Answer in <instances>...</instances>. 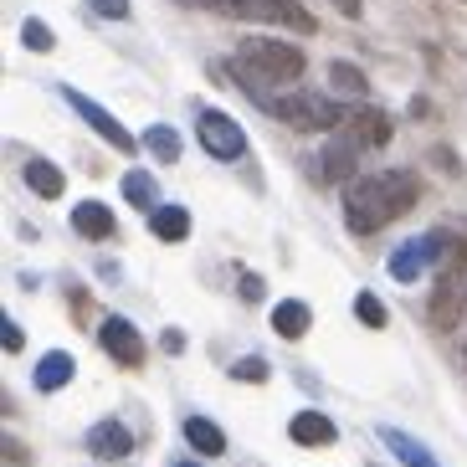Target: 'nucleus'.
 <instances>
[{
  "instance_id": "0eeeda50",
  "label": "nucleus",
  "mask_w": 467,
  "mask_h": 467,
  "mask_svg": "<svg viewBox=\"0 0 467 467\" xmlns=\"http://www.w3.org/2000/svg\"><path fill=\"white\" fill-rule=\"evenodd\" d=\"M344 134L355 139V144H365V150H385V144H390V113L359 103V109H349V119H344Z\"/></svg>"
},
{
  "instance_id": "f03ea898",
  "label": "nucleus",
  "mask_w": 467,
  "mask_h": 467,
  "mask_svg": "<svg viewBox=\"0 0 467 467\" xmlns=\"http://www.w3.org/2000/svg\"><path fill=\"white\" fill-rule=\"evenodd\" d=\"M308 57L298 52L293 42H273V36H247L242 42V57H236V83L257 98L262 109L273 103V93L262 83H298Z\"/></svg>"
},
{
  "instance_id": "6e6552de",
  "label": "nucleus",
  "mask_w": 467,
  "mask_h": 467,
  "mask_svg": "<svg viewBox=\"0 0 467 467\" xmlns=\"http://www.w3.org/2000/svg\"><path fill=\"white\" fill-rule=\"evenodd\" d=\"M247 21H277V26L308 31V36L318 31V21H314L308 11H303L298 0H247Z\"/></svg>"
},
{
  "instance_id": "9d476101",
  "label": "nucleus",
  "mask_w": 467,
  "mask_h": 467,
  "mask_svg": "<svg viewBox=\"0 0 467 467\" xmlns=\"http://www.w3.org/2000/svg\"><path fill=\"white\" fill-rule=\"evenodd\" d=\"M88 452L103 457V462H119V457L134 452V431H129L124 421H98L93 431H88Z\"/></svg>"
},
{
  "instance_id": "423d86ee",
  "label": "nucleus",
  "mask_w": 467,
  "mask_h": 467,
  "mask_svg": "<svg viewBox=\"0 0 467 467\" xmlns=\"http://www.w3.org/2000/svg\"><path fill=\"white\" fill-rule=\"evenodd\" d=\"M98 339H103V349H109L124 370H134V365H144V339H139V329L129 324V318H103V329H98Z\"/></svg>"
},
{
  "instance_id": "dca6fc26",
  "label": "nucleus",
  "mask_w": 467,
  "mask_h": 467,
  "mask_svg": "<svg viewBox=\"0 0 467 467\" xmlns=\"http://www.w3.org/2000/svg\"><path fill=\"white\" fill-rule=\"evenodd\" d=\"M124 201L154 216V211H160V180H154L150 170H129L124 175Z\"/></svg>"
},
{
  "instance_id": "9b49d317",
  "label": "nucleus",
  "mask_w": 467,
  "mask_h": 467,
  "mask_svg": "<svg viewBox=\"0 0 467 467\" xmlns=\"http://www.w3.org/2000/svg\"><path fill=\"white\" fill-rule=\"evenodd\" d=\"M462 303H467L462 273H441L437 293H431V324H437V329H452L457 314H462Z\"/></svg>"
},
{
  "instance_id": "2eb2a0df",
  "label": "nucleus",
  "mask_w": 467,
  "mask_h": 467,
  "mask_svg": "<svg viewBox=\"0 0 467 467\" xmlns=\"http://www.w3.org/2000/svg\"><path fill=\"white\" fill-rule=\"evenodd\" d=\"M72 226H78V236H88V242H103V236H113V211L103 206V201H78V206H72Z\"/></svg>"
},
{
  "instance_id": "f257e3e1",
  "label": "nucleus",
  "mask_w": 467,
  "mask_h": 467,
  "mask_svg": "<svg viewBox=\"0 0 467 467\" xmlns=\"http://www.w3.org/2000/svg\"><path fill=\"white\" fill-rule=\"evenodd\" d=\"M416 195H421V185H416L411 170H380V175H365L349 185V195H344V226L355 236H370L380 232L385 221L406 216V211L416 206Z\"/></svg>"
},
{
  "instance_id": "c756f323",
  "label": "nucleus",
  "mask_w": 467,
  "mask_h": 467,
  "mask_svg": "<svg viewBox=\"0 0 467 467\" xmlns=\"http://www.w3.org/2000/svg\"><path fill=\"white\" fill-rule=\"evenodd\" d=\"M160 349H165V355H180V349H185V334H180V329H165V339H160Z\"/></svg>"
},
{
  "instance_id": "393cba45",
  "label": "nucleus",
  "mask_w": 467,
  "mask_h": 467,
  "mask_svg": "<svg viewBox=\"0 0 467 467\" xmlns=\"http://www.w3.org/2000/svg\"><path fill=\"white\" fill-rule=\"evenodd\" d=\"M355 314H359V324H365V329H385V303L375 298V293H359Z\"/></svg>"
},
{
  "instance_id": "7ed1b4c3",
  "label": "nucleus",
  "mask_w": 467,
  "mask_h": 467,
  "mask_svg": "<svg viewBox=\"0 0 467 467\" xmlns=\"http://www.w3.org/2000/svg\"><path fill=\"white\" fill-rule=\"evenodd\" d=\"M267 113H277L283 124L293 129H334L349 119V109H339V103H329V98H314V93H283L267 103Z\"/></svg>"
},
{
  "instance_id": "aec40b11",
  "label": "nucleus",
  "mask_w": 467,
  "mask_h": 467,
  "mask_svg": "<svg viewBox=\"0 0 467 467\" xmlns=\"http://www.w3.org/2000/svg\"><path fill=\"white\" fill-rule=\"evenodd\" d=\"M150 232L160 236V242H185V236H191V211L185 206H160L150 216Z\"/></svg>"
},
{
  "instance_id": "c85d7f7f",
  "label": "nucleus",
  "mask_w": 467,
  "mask_h": 467,
  "mask_svg": "<svg viewBox=\"0 0 467 467\" xmlns=\"http://www.w3.org/2000/svg\"><path fill=\"white\" fill-rule=\"evenodd\" d=\"M242 298H247V303L262 298V277L257 273H242Z\"/></svg>"
},
{
  "instance_id": "7c9ffc66",
  "label": "nucleus",
  "mask_w": 467,
  "mask_h": 467,
  "mask_svg": "<svg viewBox=\"0 0 467 467\" xmlns=\"http://www.w3.org/2000/svg\"><path fill=\"white\" fill-rule=\"evenodd\" d=\"M334 5H339V11L349 16V21H355V16H359V0H334Z\"/></svg>"
},
{
  "instance_id": "b1692460",
  "label": "nucleus",
  "mask_w": 467,
  "mask_h": 467,
  "mask_svg": "<svg viewBox=\"0 0 467 467\" xmlns=\"http://www.w3.org/2000/svg\"><path fill=\"white\" fill-rule=\"evenodd\" d=\"M21 42L31 47V52H52V31H47V21L42 16H26V21H21Z\"/></svg>"
},
{
  "instance_id": "a878e982",
  "label": "nucleus",
  "mask_w": 467,
  "mask_h": 467,
  "mask_svg": "<svg viewBox=\"0 0 467 467\" xmlns=\"http://www.w3.org/2000/svg\"><path fill=\"white\" fill-rule=\"evenodd\" d=\"M88 11L103 16V21H129V11H134V5H129V0H88Z\"/></svg>"
},
{
  "instance_id": "1a4fd4ad",
  "label": "nucleus",
  "mask_w": 467,
  "mask_h": 467,
  "mask_svg": "<svg viewBox=\"0 0 467 467\" xmlns=\"http://www.w3.org/2000/svg\"><path fill=\"white\" fill-rule=\"evenodd\" d=\"M355 165H359V144L349 134L344 139H329V144H324V154H318V180H324V185H339V180H349L355 175Z\"/></svg>"
},
{
  "instance_id": "20e7f679",
  "label": "nucleus",
  "mask_w": 467,
  "mask_h": 467,
  "mask_svg": "<svg viewBox=\"0 0 467 467\" xmlns=\"http://www.w3.org/2000/svg\"><path fill=\"white\" fill-rule=\"evenodd\" d=\"M195 139H201V150H206L211 160H242V154H247V134H242V124H236L232 113L201 109V119H195Z\"/></svg>"
},
{
  "instance_id": "f8f14e48",
  "label": "nucleus",
  "mask_w": 467,
  "mask_h": 467,
  "mask_svg": "<svg viewBox=\"0 0 467 467\" xmlns=\"http://www.w3.org/2000/svg\"><path fill=\"white\" fill-rule=\"evenodd\" d=\"M21 175H26L31 195H42V201H57V195L67 191V175H62L52 160H42V154H31L26 165H21Z\"/></svg>"
},
{
  "instance_id": "4468645a",
  "label": "nucleus",
  "mask_w": 467,
  "mask_h": 467,
  "mask_svg": "<svg viewBox=\"0 0 467 467\" xmlns=\"http://www.w3.org/2000/svg\"><path fill=\"white\" fill-rule=\"evenodd\" d=\"M375 437H380L385 447H390V457H396V462H406V467H441L437 457L426 452V447H421V441H416V437H406L400 426H380Z\"/></svg>"
},
{
  "instance_id": "2f4dec72",
  "label": "nucleus",
  "mask_w": 467,
  "mask_h": 467,
  "mask_svg": "<svg viewBox=\"0 0 467 467\" xmlns=\"http://www.w3.org/2000/svg\"><path fill=\"white\" fill-rule=\"evenodd\" d=\"M175 467H201V462H175Z\"/></svg>"
},
{
  "instance_id": "a211bd4d",
  "label": "nucleus",
  "mask_w": 467,
  "mask_h": 467,
  "mask_svg": "<svg viewBox=\"0 0 467 467\" xmlns=\"http://www.w3.org/2000/svg\"><path fill=\"white\" fill-rule=\"evenodd\" d=\"M72 370H78V359H72L67 349H52V355L36 365V390H47V396H52V390H62V385L72 380Z\"/></svg>"
},
{
  "instance_id": "412c9836",
  "label": "nucleus",
  "mask_w": 467,
  "mask_h": 467,
  "mask_svg": "<svg viewBox=\"0 0 467 467\" xmlns=\"http://www.w3.org/2000/svg\"><path fill=\"white\" fill-rule=\"evenodd\" d=\"M421 262H426L421 236H416V242H400L396 257H390V277H396V283H416V277H421Z\"/></svg>"
},
{
  "instance_id": "5701e85b",
  "label": "nucleus",
  "mask_w": 467,
  "mask_h": 467,
  "mask_svg": "<svg viewBox=\"0 0 467 467\" xmlns=\"http://www.w3.org/2000/svg\"><path fill=\"white\" fill-rule=\"evenodd\" d=\"M329 83H334V93H355V98H365V93H370V83H365V72H359V67H349V62H334V67H329Z\"/></svg>"
},
{
  "instance_id": "6ab92c4d",
  "label": "nucleus",
  "mask_w": 467,
  "mask_h": 467,
  "mask_svg": "<svg viewBox=\"0 0 467 467\" xmlns=\"http://www.w3.org/2000/svg\"><path fill=\"white\" fill-rule=\"evenodd\" d=\"M185 441H191L201 457H216V452H226V431H221L216 421H206V416H191L185 421Z\"/></svg>"
},
{
  "instance_id": "4be33fe9",
  "label": "nucleus",
  "mask_w": 467,
  "mask_h": 467,
  "mask_svg": "<svg viewBox=\"0 0 467 467\" xmlns=\"http://www.w3.org/2000/svg\"><path fill=\"white\" fill-rule=\"evenodd\" d=\"M144 150H150L160 165H175V160H180V134L170 124H150V129H144Z\"/></svg>"
},
{
  "instance_id": "bb28decb",
  "label": "nucleus",
  "mask_w": 467,
  "mask_h": 467,
  "mask_svg": "<svg viewBox=\"0 0 467 467\" xmlns=\"http://www.w3.org/2000/svg\"><path fill=\"white\" fill-rule=\"evenodd\" d=\"M232 375L236 380H267V359H236Z\"/></svg>"
},
{
  "instance_id": "ddd939ff",
  "label": "nucleus",
  "mask_w": 467,
  "mask_h": 467,
  "mask_svg": "<svg viewBox=\"0 0 467 467\" xmlns=\"http://www.w3.org/2000/svg\"><path fill=\"white\" fill-rule=\"evenodd\" d=\"M288 437L298 441V447H329V441L339 437V426H334L324 411H298L293 426H288Z\"/></svg>"
},
{
  "instance_id": "cd10ccee",
  "label": "nucleus",
  "mask_w": 467,
  "mask_h": 467,
  "mask_svg": "<svg viewBox=\"0 0 467 467\" xmlns=\"http://www.w3.org/2000/svg\"><path fill=\"white\" fill-rule=\"evenodd\" d=\"M0 329H5V355H21V344H26V334L16 329L11 318H5V324H0Z\"/></svg>"
},
{
  "instance_id": "39448f33",
  "label": "nucleus",
  "mask_w": 467,
  "mask_h": 467,
  "mask_svg": "<svg viewBox=\"0 0 467 467\" xmlns=\"http://www.w3.org/2000/svg\"><path fill=\"white\" fill-rule=\"evenodd\" d=\"M62 98H67V109L78 113V119H83V124L93 129V134H103V139H109V144H113L119 154H134V150H139V139L129 134V129L119 124V119H113L109 109H103V103H93V98H88V93H78V88H62Z\"/></svg>"
},
{
  "instance_id": "f3484780",
  "label": "nucleus",
  "mask_w": 467,
  "mask_h": 467,
  "mask_svg": "<svg viewBox=\"0 0 467 467\" xmlns=\"http://www.w3.org/2000/svg\"><path fill=\"white\" fill-rule=\"evenodd\" d=\"M308 324H314V314H308V303L303 298H283L273 308V329L283 334V339H298V334H308Z\"/></svg>"
}]
</instances>
